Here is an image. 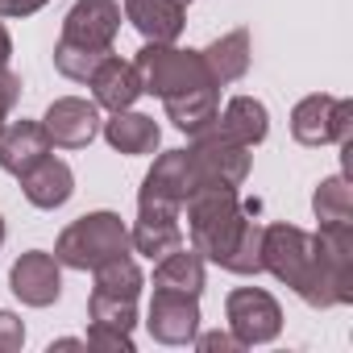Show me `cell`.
<instances>
[{
  "mask_svg": "<svg viewBox=\"0 0 353 353\" xmlns=\"http://www.w3.org/2000/svg\"><path fill=\"white\" fill-rule=\"evenodd\" d=\"M174 5H183V9H188V5H192V0H174Z\"/></svg>",
  "mask_w": 353,
  "mask_h": 353,
  "instance_id": "8d00e7d4",
  "label": "cell"
},
{
  "mask_svg": "<svg viewBox=\"0 0 353 353\" xmlns=\"http://www.w3.org/2000/svg\"><path fill=\"white\" fill-rule=\"evenodd\" d=\"M179 212H188V233H192V250L204 262H216L229 254V245L237 241L241 225H245V208L237 188L229 183H196L188 192V200L179 204Z\"/></svg>",
  "mask_w": 353,
  "mask_h": 353,
  "instance_id": "7a4b0ae2",
  "label": "cell"
},
{
  "mask_svg": "<svg viewBox=\"0 0 353 353\" xmlns=\"http://www.w3.org/2000/svg\"><path fill=\"white\" fill-rule=\"evenodd\" d=\"M92 279H96L92 291H100V295H117V299H137L141 287H145V274H141V266H137L129 254H121V258L96 266Z\"/></svg>",
  "mask_w": 353,
  "mask_h": 353,
  "instance_id": "d4e9b609",
  "label": "cell"
},
{
  "mask_svg": "<svg viewBox=\"0 0 353 353\" xmlns=\"http://www.w3.org/2000/svg\"><path fill=\"white\" fill-rule=\"evenodd\" d=\"M162 108H166V121L174 129H183L192 137V133H200V129H208L216 121V112H221V88L208 83V88H192V92H179V96H166Z\"/></svg>",
  "mask_w": 353,
  "mask_h": 353,
  "instance_id": "44dd1931",
  "label": "cell"
},
{
  "mask_svg": "<svg viewBox=\"0 0 353 353\" xmlns=\"http://www.w3.org/2000/svg\"><path fill=\"white\" fill-rule=\"evenodd\" d=\"M46 154H54V145H50V133L42 129V121H9L0 129V170L26 174Z\"/></svg>",
  "mask_w": 353,
  "mask_h": 353,
  "instance_id": "2e32d148",
  "label": "cell"
},
{
  "mask_svg": "<svg viewBox=\"0 0 353 353\" xmlns=\"http://www.w3.org/2000/svg\"><path fill=\"white\" fill-rule=\"evenodd\" d=\"M154 287L158 291H183V295H200L204 291V258L192 245H179L158 258L154 266Z\"/></svg>",
  "mask_w": 353,
  "mask_h": 353,
  "instance_id": "7402d4cb",
  "label": "cell"
},
{
  "mask_svg": "<svg viewBox=\"0 0 353 353\" xmlns=\"http://www.w3.org/2000/svg\"><path fill=\"white\" fill-rule=\"evenodd\" d=\"M312 212L320 225H353V192L345 174H328L312 192Z\"/></svg>",
  "mask_w": 353,
  "mask_h": 353,
  "instance_id": "cb8c5ba5",
  "label": "cell"
},
{
  "mask_svg": "<svg viewBox=\"0 0 353 353\" xmlns=\"http://www.w3.org/2000/svg\"><path fill=\"white\" fill-rule=\"evenodd\" d=\"M88 316H92V324H112V328L133 332V324H137V299H117V295H100V291H92V299H88Z\"/></svg>",
  "mask_w": 353,
  "mask_h": 353,
  "instance_id": "83f0119b",
  "label": "cell"
},
{
  "mask_svg": "<svg viewBox=\"0 0 353 353\" xmlns=\"http://www.w3.org/2000/svg\"><path fill=\"white\" fill-rule=\"evenodd\" d=\"M262 270H270L279 283H287L307 307H345L353 295L336 283V274L320 262L312 233L299 225H262Z\"/></svg>",
  "mask_w": 353,
  "mask_h": 353,
  "instance_id": "6da1fadb",
  "label": "cell"
},
{
  "mask_svg": "<svg viewBox=\"0 0 353 353\" xmlns=\"http://www.w3.org/2000/svg\"><path fill=\"white\" fill-rule=\"evenodd\" d=\"M353 133V104L312 92L291 108V137L299 145H345Z\"/></svg>",
  "mask_w": 353,
  "mask_h": 353,
  "instance_id": "8992f818",
  "label": "cell"
},
{
  "mask_svg": "<svg viewBox=\"0 0 353 353\" xmlns=\"http://www.w3.org/2000/svg\"><path fill=\"white\" fill-rule=\"evenodd\" d=\"M192 166H196V183H229V188H241L250 179V145L225 137L216 125L192 133Z\"/></svg>",
  "mask_w": 353,
  "mask_h": 353,
  "instance_id": "5b68a950",
  "label": "cell"
},
{
  "mask_svg": "<svg viewBox=\"0 0 353 353\" xmlns=\"http://www.w3.org/2000/svg\"><path fill=\"white\" fill-rule=\"evenodd\" d=\"M100 133H104V141H108L117 154H129V158L154 154V150L162 145V129H158V121L145 117V112H133V108L112 112V121H104Z\"/></svg>",
  "mask_w": 353,
  "mask_h": 353,
  "instance_id": "ac0fdd59",
  "label": "cell"
},
{
  "mask_svg": "<svg viewBox=\"0 0 353 353\" xmlns=\"http://www.w3.org/2000/svg\"><path fill=\"white\" fill-rule=\"evenodd\" d=\"M108 54H112V50H88V46L59 42V46H54V67H59V75H67V79H75V83H88L92 71H96Z\"/></svg>",
  "mask_w": 353,
  "mask_h": 353,
  "instance_id": "4316f807",
  "label": "cell"
},
{
  "mask_svg": "<svg viewBox=\"0 0 353 353\" xmlns=\"http://www.w3.org/2000/svg\"><path fill=\"white\" fill-rule=\"evenodd\" d=\"M192 345H196V349H204V353H216V349H221V353H237V349H245L233 332H196V341H192Z\"/></svg>",
  "mask_w": 353,
  "mask_h": 353,
  "instance_id": "1f68e13d",
  "label": "cell"
},
{
  "mask_svg": "<svg viewBox=\"0 0 353 353\" xmlns=\"http://www.w3.org/2000/svg\"><path fill=\"white\" fill-rule=\"evenodd\" d=\"M17 100H21V75H13L9 67H0V129L9 125V112H13Z\"/></svg>",
  "mask_w": 353,
  "mask_h": 353,
  "instance_id": "f546056e",
  "label": "cell"
},
{
  "mask_svg": "<svg viewBox=\"0 0 353 353\" xmlns=\"http://www.w3.org/2000/svg\"><path fill=\"white\" fill-rule=\"evenodd\" d=\"M179 208L174 204H154V200H137V221L129 229V245L133 254L158 262L162 254L183 245V225H179Z\"/></svg>",
  "mask_w": 353,
  "mask_h": 353,
  "instance_id": "9c48e42d",
  "label": "cell"
},
{
  "mask_svg": "<svg viewBox=\"0 0 353 353\" xmlns=\"http://www.w3.org/2000/svg\"><path fill=\"white\" fill-rule=\"evenodd\" d=\"M17 179H21V196L34 208H42V212H54V208H63L75 196V170L63 158H54V154L34 162L26 174H17Z\"/></svg>",
  "mask_w": 353,
  "mask_h": 353,
  "instance_id": "5bb4252c",
  "label": "cell"
},
{
  "mask_svg": "<svg viewBox=\"0 0 353 353\" xmlns=\"http://www.w3.org/2000/svg\"><path fill=\"white\" fill-rule=\"evenodd\" d=\"M9 287L26 307H50L63 295V266L46 250H30L9 266Z\"/></svg>",
  "mask_w": 353,
  "mask_h": 353,
  "instance_id": "7c38bea8",
  "label": "cell"
},
{
  "mask_svg": "<svg viewBox=\"0 0 353 353\" xmlns=\"http://www.w3.org/2000/svg\"><path fill=\"white\" fill-rule=\"evenodd\" d=\"M88 345L92 349H112V353H133V332L112 328V324H92L88 328Z\"/></svg>",
  "mask_w": 353,
  "mask_h": 353,
  "instance_id": "f1b7e54d",
  "label": "cell"
},
{
  "mask_svg": "<svg viewBox=\"0 0 353 353\" xmlns=\"http://www.w3.org/2000/svg\"><path fill=\"white\" fill-rule=\"evenodd\" d=\"M121 254H133V245H129V229L117 212H88V216L71 221L54 241V258L67 270H96Z\"/></svg>",
  "mask_w": 353,
  "mask_h": 353,
  "instance_id": "3957f363",
  "label": "cell"
},
{
  "mask_svg": "<svg viewBox=\"0 0 353 353\" xmlns=\"http://www.w3.org/2000/svg\"><path fill=\"white\" fill-rule=\"evenodd\" d=\"M225 137H233V141H241V145H262L266 137H270V112H266V104L258 100V96H233L229 104H225V112H216V121H212Z\"/></svg>",
  "mask_w": 353,
  "mask_h": 353,
  "instance_id": "ffe728a7",
  "label": "cell"
},
{
  "mask_svg": "<svg viewBox=\"0 0 353 353\" xmlns=\"http://www.w3.org/2000/svg\"><path fill=\"white\" fill-rule=\"evenodd\" d=\"M42 129L50 133V145H59V150H83L100 133V104L83 100V96H59L46 108Z\"/></svg>",
  "mask_w": 353,
  "mask_h": 353,
  "instance_id": "8fae6325",
  "label": "cell"
},
{
  "mask_svg": "<svg viewBox=\"0 0 353 353\" xmlns=\"http://www.w3.org/2000/svg\"><path fill=\"white\" fill-rule=\"evenodd\" d=\"M137 75H141V92L145 96H179V92H192V88H208V67L200 59V50H183L174 42H145L133 59ZM216 88V83H212Z\"/></svg>",
  "mask_w": 353,
  "mask_h": 353,
  "instance_id": "277c9868",
  "label": "cell"
},
{
  "mask_svg": "<svg viewBox=\"0 0 353 353\" xmlns=\"http://www.w3.org/2000/svg\"><path fill=\"white\" fill-rule=\"evenodd\" d=\"M21 345H26V324L0 307V353H17Z\"/></svg>",
  "mask_w": 353,
  "mask_h": 353,
  "instance_id": "4dcf8cb0",
  "label": "cell"
},
{
  "mask_svg": "<svg viewBox=\"0 0 353 353\" xmlns=\"http://www.w3.org/2000/svg\"><path fill=\"white\" fill-rule=\"evenodd\" d=\"M221 270H229V274H262V225L258 221L245 216L237 241L221 258Z\"/></svg>",
  "mask_w": 353,
  "mask_h": 353,
  "instance_id": "484cf974",
  "label": "cell"
},
{
  "mask_svg": "<svg viewBox=\"0 0 353 353\" xmlns=\"http://www.w3.org/2000/svg\"><path fill=\"white\" fill-rule=\"evenodd\" d=\"M225 320L229 332L250 349V345H270L283 332V307L270 291L262 287H237L225 299Z\"/></svg>",
  "mask_w": 353,
  "mask_h": 353,
  "instance_id": "52a82bcc",
  "label": "cell"
},
{
  "mask_svg": "<svg viewBox=\"0 0 353 353\" xmlns=\"http://www.w3.org/2000/svg\"><path fill=\"white\" fill-rule=\"evenodd\" d=\"M121 30V5L117 0H75L71 13L63 17L59 42L88 46V50H112Z\"/></svg>",
  "mask_w": 353,
  "mask_h": 353,
  "instance_id": "30bf717a",
  "label": "cell"
},
{
  "mask_svg": "<svg viewBox=\"0 0 353 353\" xmlns=\"http://www.w3.org/2000/svg\"><path fill=\"white\" fill-rule=\"evenodd\" d=\"M0 245H5V216H0Z\"/></svg>",
  "mask_w": 353,
  "mask_h": 353,
  "instance_id": "d590c367",
  "label": "cell"
},
{
  "mask_svg": "<svg viewBox=\"0 0 353 353\" xmlns=\"http://www.w3.org/2000/svg\"><path fill=\"white\" fill-rule=\"evenodd\" d=\"M188 9L174 0H125V21L145 38V42H179Z\"/></svg>",
  "mask_w": 353,
  "mask_h": 353,
  "instance_id": "e0dca14e",
  "label": "cell"
},
{
  "mask_svg": "<svg viewBox=\"0 0 353 353\" xmlns=\"http://www.w3.org/2000/svg\"><path fill=\"white\" fill-rule=\"evenodd\" d=\"M50 0H0V17H34Z\"/></svg>",
  "mask_w": 353,
  "mask_h": 353,
  "instance_id": "d6a6232c",
  "label": "cell"
},
{
  "mask_svg": "<svg viewBox=\"0 0 353 353\" xmlns=\"http://www.w3.org/2000/svg\"><path fill=\"white\" fill-rule=\"evenodd\" d=\"M192 188H196L192 154H188V150H162V154L154 158V166L145 170L137 200H154V204H174V208H179Z\"/></svg>",
  "mask_w": 353,
  "mask_h": 353,
  "instance_id": "4fadbf2b",
  "label": "cell"
},
{
  "mask_svg": "<svg viewBox=\"0 0 353 353\" xmlns=\"http://www.w3.org/2000/svg\"><path fill=\"white\" fill-rule=\"evenodd\" d=\"M50 349H83V341H75V336H63V341H50Z\"/></svg>",
  "mask_w": 353,
  "mask_h": 353,
  "instance_id": "e575fe53",
  "label": "cell"
},
{
  "mask_svg": "<svg viewBox=\"0 0 353 353\" xmlns=\"http://www.w3.org/2000/svg\"><path fill=\"white\" fill-rule=\"evenodd\" d=\"M320 262L336 274V283L353 295V225H320L312 233Z\"/></svg>",
  "mask_w": 353,
  "mask_h": 353,
  "instance_id": "603a6c76",
  "label": "cell"
},
{
  "mask_svg": "<svg viewBox=\"0 0 353 353\" xmlns=\"http://www.w3.org/2000/svg\"><path fill=\"white\" fill-rule=\"evenodd\" d=\"M204 67H208V79L216 88H229L237 79H245L250 71V59H254V46H250V30H233V34H221L208 50H200Z\"/></svg>",
  "mask_w": 353,
  "mask_h": 353,
  "instance_id": "d6986e66",
  "label": "cell"
},
{
  "mask_svg": "<svg viewBox=\"0 0 353 353\" xmlns=\"http://www.w3.org/2000/svg\"><path fill=\"white\" fill-rule=\"evenodd\" d=\"M145 328L158 345H192L200 332V295L183 291H158L145 312Z\"/></svg>",
  "mask_w": 353,
  "mask_h": 353,
  "instance_id": "ba28073f",
  "label": "cell"
},
{
  "mask_svg": "<svg viewBox=\"0 0 353 353\" xmlns=\"http://www.w3.org/2000/svg\"><path fill=\"white\" fill-rule=\"evenodd\" d=\"M88 88H92V100H96L100 108H108V112L133 108V104L145 96V92H141V75H137V67L125 63V59H117V54H108V59L92 71Z\"/></svg>",
  "mask_w": 353,
  "mask_h": 353,
  "instance_id": "9a60e30c",
  "label": "cell"
},
{
  "mask_svg": "<svg viewBox=\"0 0 353 353\" xmlns=\"http://www.w3.org/2000/svg\"><path fill=\"white\" fill-rule=\"evenodd\" d=\"M9 59H13V38H9L5 21H0V67H9Z\"/></svg>",
  "mask_w": 353,
  "mask_h": 353,
  "instance_id": "836d02e7",
  "label": "cell"
}]
</instances>
